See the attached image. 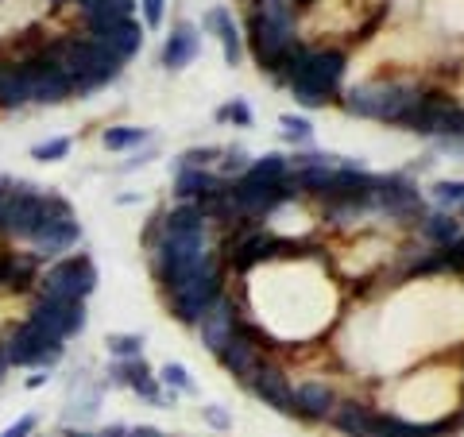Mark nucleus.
I'll use <instances>...</instances> for the list:
<instances>
[{
	"label": "nucleus",
	"mask_w": 464,
	"mask_h": 437,
	"mask_svg": "<svg viewBox=\"0 0 464 437\" xmlns=\"http://www.w3.org/2000/svg\"><path fill=\"white\" fill-rule=\"evenodd\" d=\"M39 54H43V58H51V63L63 70L70 82H74V93H78V97L97 93L101 85L116 82V78H121V70H124L121 58L109 54L105 47H97V43H93V39H85V35L51 39Z\"/></svg>",
	"instance_id": "nucleus-1"
},
{
	"label": "nucleus",
	"mask_w": 464,
	"mask_h": 437,
	"mask_svg": "<svg viewBox=\"0 0 464 437\" xmlns=\"http://www.w3.org/2000/svg\"><path fill=\"white\" fill-rule=\"evenodd\" d=\"M264 8L252 12L248 32H252V54L259 70L275 74L279 63L286 58V51L295 47V12H290V0H259Z\"/></svg>",
	"instance_id": "nucleus-2"
},
{
	"label": "nucleus",
	"mask_w": 464,
	"mask_h": 437,
	"mask_svg": "<svg viewBox=\"0 0 464 437\" xmlns=\"http://www.w3.org/2000/svg\"><path fill=\"white\" fill-rule=\"evenodd\" d=\"M47 201H51V194L39 190V186L12 182L5 201H0V237L32 244L35 232L43 228V221H47Z\"/></svg>",
	"instance_id": "nucleus-3"
},
{
	"label": "nucleus",
	"mask_w": 464,
	"mask_h": 437,
	"mask_svg": "<svg viewBox=\"0 0 464 437\" xmlns=\"http://www.w3.org/2000/svg\"><path fill=\"white\" fill-rule=\"evenodd\" d=\"M422 93L414 85H395V82H375V85H356L348 93L344 109L353 116H372V121H391V124H402L406 112H411Z\"/></svg>",
	"instance_id": "nucleus-4"
},
{
	"label": "nucleus",
	"mask_w": 464,
	"mask_h": 437,
	"mask_svg": "<svg viewBox=\"0 0 464 437\" xmlns=\"http://www.w3.org/2000/svg\"><path fill=\"white\" fill-rule=\"evenodd\" d=\"M97 290V267L93 259L78 252V256H63L39 275V295L47 298H66V302H85Z\"/></svg>",
	"instance_id": "nucleus-5"
},
{
	"label": "nucleus",
	"mask_w": 464,
	"mask_h": 437,
	"mask_svg": "<svg viewBox=\"0 0 464 437\" xmlns=\"http://www.w3.org/2000/svg\"><path fill=\"white\" fill-rule=\"evenodd\" d=\"M0 348H5L12 368H39V372H51L66 353L63 341L51 337V333H43V329H35L32 322H20L5 341H0Z\"/></svg>",
	"instance_id": "nucleus-6"
},
{
	"label": "nucleus",
	"mask_w": 464,
	"mask_h": 437,
	"mask_svg": "<svg viewBox=\"0 0 464 437\" xmlns=\"http://www.w3.org/2000/svg\"><path fill=\"white\" fill-rule=\"evenodd\" d=\"M217 298H221V271H217L213 259L201 271H194L190 279H182L174 290H167V306L182 325H198V317L206 314Z\"/></svg>",
	"instance_id": "nucleus-7"
},
{
	"label": "nucleus",
	"mask_w": 464,
	"mask_h": 437,
	"mask_svg": "<svg viewBox=\"0 0 464 437\" xmlns=\"http://www.w3.org/2000/svg\"><path fill=\"white\" fill-rule=\"evenodd\" d=\"M78 240H82V225H78L74 209H70V201L58 198V194H51V201H47V221H43V228L35 232V240H32L35 256H39V259L66 256Z\"/></svg>",
	"instance_id": "nucleus-8"
},
{
	"label": "nucleus",
	"mask_w": 464,
	"mask_h": 437,
	"mask_svg": "<svg viewBox=\"0 0 464 437\" xmlns=\"http://www.w3.org/2000/svg\"><path fill=\"white\" fill-rule=\"evenodd\" d=\"M24 322H32L35 329L51 333V337H58V341L78 337V333L85 329V302H66V298L39 295L32 302V310H27Z\"/></svg>",
	"instance_id": "nucleus-9"
},
{
	"label": "nucleus",
	"mask_w": 464,
	"mask_h": 437,
	"mask_svg": "<svg viewBox=\"0 0 464 437\" xmlns=\"http://www.w3.org/2000/svg\"><path fill=\"white\" fill-rule=\"evenodd\" d=\"M372 206L395 217V221H422V194L411 179L402 174H387V179H375V190H372Z\"/></svg>",
	"instance_id": "nucleus-10"
},
{
	"label": "nucleus",
	"mask_w": 464,
	"mask_h": 437,
	"mask_svg": "<svg viewBox=\"0 0 464 437\" xmlns=\"http://www.w3.org/2000/svg\"><path fill=\"white\" fill-rule=\"evenodd\" d=\"M35 74H39L35 54L5 63V70H0V112H16L24 105H35Z\"/></svg>",
	"instance_id": "nucleus-11"
},
{
	"label": "nucleus",
	"mask_w": 464,
	"mask_h": 437,
	"mask_svg": "<svg viewBox=\"0 0 464 437\" xmlns=\"http://www.w3.org/2000/svg\"><path fill=\"white\" fill-rule=\"evenodd\" d=\"M237 325H240V310H237V306H232L228 298H217L209 310L198 317V325H194V329L201 333V345H206L209 353L217 356V353H221V348L232 341Z\"/></svg>",
	"instance_id": "nucleus-12"
},
{
	"label": "nucleus",
	"mask_w": 464,
	"mask_h": 437,
	"mask_svg": "<svg viewBox=\"0 0 464 437\" xmlns=\"http://www.w3.org/2000/svg\"><path fill=\"white\" fill-rule=\"evenodd\" d=\"M109 380L112 384H124V387H132L140 399H148L151 406H167V403H174V395H163L159 391V380L151 375V368H148V360L143 356H136V360H116L112 364V372H109Z\"/></svg>",
	"instance_id": "nucleus-13"
},
{
	"label": "nucleus",
	"mask_w": 464,
	"mask_h": 437,
	"mask_svg": "<svg viewBox=\"0 0 464 437\" xmlns=\"http://www.w3.org/2000/svg\"><path fill=\"white\" fill-rule=\"evenodd\" d=\"M85 39H93L97 47H105L109 54L121 58V63H128V58H136L143 47V27L136 20H121L109 27H85Z\"/></svg>",
	"instance_id": "nucleus-14"
},
{
	"label": "nucleus",
	"mask_w": 464,
	"mask_h": 437,
	"mask_svg": "<svg viewBox=\"0 0 464 437\" xmlns=\"http://www.w3.org/2000/svg\"><path fill=\"white\" fill-rule=\"evenodd\" d=\"M248 384H252L256 395L264 399L267 406H275L279 414H295V387H290L283 368H275V364H259Z\"/></svg>",
	"instance_id": "nucleus-15"
},
{
	"label": "nucleus",
	"mask_w": 464,
	"mask_h": 437,
	"mask_svg": "<svg viewBox=\"0 0 464 437\" xmlns=\"http://www.w3.org/2000/svg\"><path fill=\"white\" fill-rule=\"evenodd\" d=\"M201 51V32L194 24H174L170 27V35L163 43V54H159V63H163V70H186L198 58Z\"/></svg>",
	"instance_id": "nucleus-16"
},
{
	"label": "nucleus",
	"mask_w": 464,
	"mask_h": 437,
	"mask_svg": "<svg viewBox=\"0 0 464 437\" xmlns=\"http://www.w3.org/2000/svg\"><path fill=\"white\" fill-rule=\"evenodd\" d=\"M449 109H453V101H445L441 93H426L411 112H406L402 124L418 136H441V124H445Z\"/></svg>",
	"instance_id": "nucleus-17"
},
{
	"label": "nucleus",
	"mask_w": 464,
	"mask_h": 437,
	"mask_svg": "<svg viewBox=\"0 0 464 437\" xmlns=\"http://www.w3.org/2000/svg\"><path fill=\"white\" fill-rule=\"evenodd\" d=\"M35 58H39V74H35V105H63V101H70L74 97V82H70L63 70H58L51 58H43L39 51H35Z\"/></svg>",
	"instance_id": "nucleus-18"
},
{
	"label": "nucleus",
	"mask_w": 464,
	"mask_h": 437,
	"mask_svg": "<svg viewBox=\"0 0 464 437\" xmlns=\"http://www.w3.org/2000/svg\"><path fill=\"white\" fill-rule=\"evenodd\" d=\"M217 356H221V364H225V368H228L232 375H237V380L248 384L252 375H256V368L264 364V348H256L252 341H244L240 333H232V341H228Z\"/></svg>",
	"instance_id": "nucleus-19"
},
{
	"label": "nucleus",
	"mask_w": 464,
	"mask_h": 437,
	"mask_svg": "<svg viewBox=\"0 0 464 437\" xmlns=\"http://www.w3.org/2000/svg\"><path fill=\"white\" fill-rule=\"evenodd\" d=\"M329 422L337 426L344 437H375L380 426V414H372L364 403H337L329 411Z\"/></svg>",
	"instance_id": "nucleus-20"
},
{
	"label": "nucleus",
	"mask_w": 464,
	"mask_h": 437,
	"mask_svg": "<svg viewBox=\"0 0 464 437\" xmlns=\"http://www.w3.org/2000/svg\"><path fill=\"white\" fill-rule=\"evenodd\" d=\"M225 179H217V174L201 170V167H179V174H174V194H179L182 201H198L206 194H217L225 190Z\"/></svg>",
	"instance_id": "nucleus-21"
},
{
	"label": "nucleus",
	"mask_w": 464,
	"mask_h": 437,
	"mask_svg": "<svg viewBox=\"0 0 464 437\" xmlns=\"http://www.w3.org/2000/svg\"><path fill=\"white\" fill-rule=\"evenodd\" d=\"M201 27L221 39L225 63H228V66H237L244 51H240V32H237V24H232V12H228V8H209V12H206V20H201Z\"/></svg>",
	"instance_id": "nucleus-22"
},
{
	"label": "nucleus",
	"mask_w": 464,
	"mask_h": 437,
	"mask_svg": "<svg viewBox=\"0 0 464 437\" xmlns=\"http://www.w3.org/2000/svg\"><path fill=\"white\" fill-rule=\"evenodd\" d=\"M337 406V395L325 384H302L295 391V414L298 418H329V411Z\"/></svg>",
	"instance_id": "nucleus-23"
},
{
	"label": "nucleus",
	"mask_w": 464,
	"mask_h": 437,
	"mask_svg": "<svg viewBox=\"0 0 464 437\" xmlns=\"http://www.w3.org/2000/svg\"><path fill=\"white\" fill-rule=\"evenodd\" d=\"M136 0H101V5L82 8L85 27H109V24H121V20H136Z\"/></svg>",
	"instance_id": "nucleus-24"
},
{
	"label": "nucleus",
	"mask_w": 464,
	"mask_h": 437,
	"mask_svg": "<svg viewBox=\"0 0 464 437\" xmlns=\"http://www.w3.org/2000/svg\"><path fill=\"white\" fill-rule=\"evenodd\" d=\"M449 430V422H430V426H418V422H402L395 414H383L375 437H441Z\"/></svg>",
	"instance_id": "nucleus-25"
},
{
	"label": "nucleus",
	"mask_w": 464,
	"mask_h": 437,
	"mask_svg": "<svg viewBox=\"0 0 464 437\" xmlns=\"http://www.w3.org/2000/svg\"><path fill=\"white\" fill-rule=\"evenodd\" d=\"M151 132L148 128H136V124H116V128H105V136H101V143H105L109 151H132L140 148V143H148Z\"/></svg>",
	"instance_id": "nucleus-26"
},
{
	"label": "nucleus",
	"mask_w": 464,
	"mask_h": 437,
	"mask_svg": "<svg viewBox=\"0 0 464 437\" xmlns=\"http://www.w3.org/2000/svg\"><path fill=\"white\" fill-rule=\"evenodd\" d=\"M422 237H426L430 244L445 248V244H453V240L460 237V225H457L449 213H430V217H422Z\"/></svg>",
	"instance_id": "nucleus-27"
},
{
	"label": "nucleus",
	"mask_w": 464,
	"mask_h": 437,
	"mask_svg": "<svg viewBox=\"0 0 464 437\" xmlns=\"http://www.w3.org/2000/svg\"><path fill=\"white\" fill-rule=\"evenodd\" d=\"M244 174H252V179H259V182H283L286 179V159L279 151H271L264 159H252V167Z\"/></svg>",
	"instance_id": "nucleus-28"
},
{
	"label": "nucleus",
	"mask_w": 464,
	"mask_h": 437,
	"mask_svg": "<svg viewBox=\"0 0 464 437\" xmlns=\"http://www.w3.org/2000/svg\"><path fill=\"white\" fill-rule=\"evenodd\" d=\"M105 348L116 360H136V356H143V333H109Z\"/></svg>",
	"instance_id": "nucleus-29"
},
{
	"label": "nucleus",
	"mask_w": 464,
	"mask_h": 437,
	"mask_svg": "<svg viewBox=\"0 0 464 437\" xmlns=\"http://www.w3.org/2000/svg\"><path fill=\"white\" fill-rule=\"evenodd\" d=\"M70 148H74V140H70V136H54L47 143H35L32 159H35V163H63V159L70 155Z\"/></svg>",
	"instance_id": "nucleus-30"
},
{
	"label": "nucleus",
	"mask_w": 464,
	"mask_h": 437,
	"mask_svg": "<svg viewBox=\"0 0 464 437\" xmlns=\"http://www.w3.org/2000/svg\"><path fill=\"white\" fill-rule=\"evenodd\" d=\"M159 380L167 384V391L174 395V391H179V395H194V380H190V372L182 368V364H163V372H159Z\"/></svg>",
	"instance_id": "nucleus-31"
},
{
	"label": "nucleus",
	"mask_w": 464,
	"mask_h": 437,
	"mask_svg": "<svg viewBox=\"0 0 464 437\" xmlns=\"http://www.w3.org/2000/svg\"><path fill=\"white\" fill-rule=\"evenodd\" d=\"M283 136L290 140V143H310L314 140V128H310V121H302V116H283Z\"/></svg>",
	"instance_id": "nucleus-32"
},
{
	"label": "nucleus",
	"mask_w": 464,
	"mask_h": 437,
	"mask_svg": "<svg viewBox=\"0 0 464 437\" xmlns=\"http://www.w3.org/2000/svg\"><path fill=\"white\" fill-rule=\"evenodd\" d=\"M430 198L438 201L441 209H449V206H460V198H464V182H438L430 190Z\"/></svg>",
	"instance_id": "nucleus-33"
},
{
	"label": "nucleus",
	"mask_w": 464,
	"mask_h": 437,
	"mask_svg": "<svg viewBox=\"0 0 464 437\" xmlns=\"http://www.w3.org/2000/svg\"><path fill=\"white\" fill-rule=\"evenodd\" d=\"M217 155H225V151H221V148H190V151L182 155V163H179V167H201V170H206Z\"/></svg>",
	"instance_id": "nucleus-34"
},
{
	"label": "nucleus",
	"mask_w": 464,
	"mask_h": 437,
	"mask_svg": "<svg viewBox=\"0 0 464 437\" xmlns=\"http://www.w3.org/2000/svg\"><path fill=\"white\" fill-rule=\"evenodd\" d=\"M217 121H237V124H244V128H248V124H252V109L244 105V101H232V105L217 109Z\"/></svg>",
	"instance_id": "nucleus-35"
},
{
	"label": "nucleus",
	"mask_w": 464,
	"mask_h": 437,
	"mask_svg": "<svg viewBox=\"0 0 464 437\" xmlns=\"http://www.w3.org/2000/svg\"><path fill=\"white\" fill-rule=\"evenodd\" d=\"M35 430H39V418L35 414H20L0 437H35Z\"/></svg>",
	"instance_id": "nucleus-36"
},
{
	"label": "nucleus",
	"mask_w": 464,
	"mask_h": 437,
	"mask_svg": "<svg viewBox=\"0 0 464 437\" xmlns=\"http://www.w3.org/2000/svg\"><path fill=\"white\" fill-rule=\"evenodd\" d=\"M140 8H143V24L148 27H159L167 16V0H140Z\"/></svg>",
	"instance_id": "nucleus-37"
},
{
	"label": "nucleus",
	"mask_w": 464,
	"mask_h": 437,
	"mask_svg": "<svg viewBox=\"0 0 464 437\" xmlns=\"http://www.w3.org/2000/svg\"><path fill=\"white\" fill-rule=\"evenodd\" d=\"M201 418H206L213 430H232V418L225 406H201Z\"/></svg>",
	"instance_id": "nucleus-38"
},
{
	"label": "nucleus",
	"mask_w": 464,
	"mask_h": 437,
	"mask_svg": "<svg viewBox=\"0 0 464 437\" xmlns=\"http://www.w3.org/2000/svg\"><path fill=\"white\" fill-rule=\"evenodd\" d=\"M252 163H248V155H244L240 148H232V151H225V170L232 174V170H248Z\"/></svg>",
	"instance_id": "nucleus-39"
},
{
	"label": "nucleus",
	"mask_w": 464,
	"mask_h": 437,
	"mask_svg": "<svg viewBox=\"0 0 464 437\" xmlns=\"http://www.w3.org/2000/svg\"><path fill=\"white\" fill-rule=\"evenodd\" d=\"M124 437H167L163 430H155V426H128Z\"/></svg>",
	"instance_id": "nucleus-40"
},
{
	"label": "nucleus",
	"mask_w": 464,
	"mask_h": 437,
	"mask_svg": "<svg viewBox=\"0 0 464 437\" xmlns=\"http://www.w3.org/2000/svg\"><path fill=\"white\" fill-rule=\"evenodd\" d=\"M380 20H383V8H380V12H375V16H372V20L364 24V27H360V39H368V35L375 32V27H380Z\"/></svg>",
	"instance_id": "nucleus-41"
},
{
	"label": "nucleus",
	"mask_w": 464,
	"mask_h": 437,
	"mask_svg": "<svg viewBox=\"0 0 464 437\" xmlns=\"http://www.w3.org/2000/svg\"><path fill=\"white\" fill-rule=\"evenodd\" d=\"M43 384H47V372H35V375H27V387H43Z\"/></svg>",
	"instance_id": "nucleus-42"
},
{
	"label": "nucleus",
	"mask_w": 464,
	"mask_h": 437,
	"mask_svg": "<svg viewBox=\"0 0 464 437\" xmlns=\"http://www.w3.org/2000/svg\"><path fill=\"white\" fill-rule=\"evenodd\" d=\"M8 372H12V364H8V356H5V348H0V384H5Z\"/></svg>",
	"instance_id": "nucleus-43"
},
{
	"label": "nucleus",
	"mask_w": 464,
	"mask_h": 437,
	"mask_svg": "<svg viewBox=\"0 0 464 437\" xmlns=\"http://www.w3.org/2000/svg\"><path fill=\"white\" fill-rule=\"evenodd\" d=\"M8 186H12V179H5V174H0V201H5V194H8Z\"/></svg>",
	"instance_id": "nucleus-44"
},
{
	"label": "nucleus",
	"mask_w": 464,
	"mask_h": 437,
	"mask_svg": "<svg viewBox=\"0 0 464 437\" xmlns=\"http://www.w3.org/2000/svg\"><path fill=\"white\" fill-rule=\"evenodd\" d=\"M63 437H97V433H85V430H66Z\"/></svg>",
	"instance_id": "nucleus-45"
},
{
	"label": "nucleus",
	"mask_w": 464,
	"mask_h": 437,
	"mask_svg": "<svg viewBox=\"0 0 464 437\" xmlns=\"http://www.w3.org/2000/svg\"><path fill=\"white\" fill-rule=\"evenodd\" d=\"M90 5H101V0H78V8H90Z\"/></svg>",
	"instance_id": "nucleus-46"
},
{
	"label": "nucleus",
	"mask_w": 464,
	"mask_h": 437,
	"mask_svg": "<svg viewBox=\"0 0 464 437\" xmlns=\"http://www.w3.org/2000/svg\"><path fill=\"white\" fill-rule=\"evenodd\" d=\"M51 5H70V0H51Z\"/></svg>",
	"instance_id": "nucleus-47"
},
{
	"label": "nucleus",
	"mask_w": 464,
	"mask_h": 437,
	"mask_svg": "<svg viewBox=\"0 0 464 437\" xmlns=\"http://www.w3.org/2000/svg\"><path fill=\"white\" fill-rule=\"evenodd\" d=\"M460 209H464V198H460Z\"/></svg>",
	"instance_id": "nucleus-48"
},
{
	"label": "nucleus",
	"mask_w": 464,
	"mask_h": 437,
	"mask_svg": "<svg viewBox=\"0 0 464 437\" xmlns=\"http://www.w3.org/2000/svg\"><path fill=\"white\" fill-rule=\"evenodd\" d=\"M0 5H5V0H0Z\"/></svg>",
	"instance_id": "nucleus-49"
}]
</instances>
